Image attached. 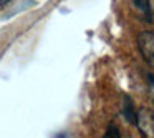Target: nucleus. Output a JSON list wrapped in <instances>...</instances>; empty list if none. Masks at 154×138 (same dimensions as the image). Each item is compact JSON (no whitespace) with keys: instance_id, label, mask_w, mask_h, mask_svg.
<instances>
[{"instance_id":"obj_7","label":"nucleus","mask_w":154,"mask_h":138,"mask_svg":"<svg viewBox=\"0 0 154 138\" xmlns=\"http://www.w3.org/2000/svg\"><path fill=\"white\" fill-rule=\"evenodd\" d=\"M8 2H12V0H0V7H4V5H7Z\"/></svg>"},{"instance_id":"obj_6","label":"nucleus","mask_w":154,"mask_h":138,"mask_svg":"<svg viewBox=\"0 0 154 138\" xmlns=\"http://www.w3.org/2000/svg\"><path fill=\"white\" fill-rule=\"evenodd\" d=\"M147 88H149L151 100L154 101V75H147Z\"/></svg>"},{"instance_id":"obj_5","label":"nucleus","mask_w":154,"mask_h":138,"mask_svg":"<svg viewBox=\"0 0 154 138\" xmlns=\"http://www.w3.org/2000/svg\"><path fill=\"white\" fill-rule=\"evenodd\" d=\"M103 138H121V131H119V128H118V125L111 121V123L108 125L106 131H104Z\"/></svg>"},{"instance_id":"obj_3","label":"nucleus","mask_w":154,"mask_h":138,"mask_svg":"<svg viewBox=\"0 0 154 138\" xmlns=\"http://www.w3.org/2000/svg\"><path fill=\"white\" fill-rule=\"evenodd\" d=\"M121 113L126 118L128 123L131 125H137V111L134 108V103L131 100V97L128 95H123V103H121Z\"/></svg>"},{"instance_id":"obj_4","label":"nucleus","mask_w":154,"mask_h":138,"mask_svg":"<svg viewBox=\"0 0 154 138\" xmlns=\"http://www.w3.org/2000/svg\"><path fill=\"white\" fill-rule=\"evenodd\" d=\"M134 5L144 14L147 22L152 20V5H151V0H134Z\"/></svg>"},{"instance_id":"obj_2","label":"nucleus","mask_w":154,"mask_h":138,"mask_svg":"<svg viewBox=\"0 0 154 138\" xmlns=\"http://www.w3.org/2000/svg\"><path fill=\"white\" fill-rule=\"evenodd\" d=\"M137 128L144 135H154V117L146 108L137 111Z\"/></svg>"},{"instance_id":"obj_1","label":"nucleus","mask_w":154,"mask_h":138,"mask_svg":"<svg viewBox=\"0 0 154 138\" xmlns=\"http://www.w3.org/2000/svg\"><path fill=\"white\" fill-rule=\"evenodd\" d=\"M137 45H139L141 55L149 65L154 67V34L152 32H141L137 37Z\"/></svg>"}]
</instances>
